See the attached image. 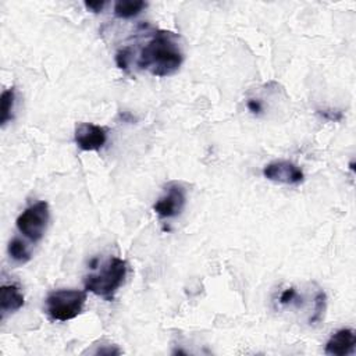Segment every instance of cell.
Here are the masks:
<instances>
[{
  "label": "cell",
  "instance_id": "cell-1",
  "mask_svg": "<svg viewBox=\"0 0 356 356\" xmlns=\"http://www.w3.org/2000/svg\"><path fill=\"white\" fill-rule=\"evenodd\" d=\"M184 63V53L178 38L168 31H157L143 46L138 57V67L154 76H170Z\"/></svg>",
  "mask_w": 356,
  "mask_h": 356
},
{
  "label": "cell",
  "instance_id": "cell-2",
  "mask_svg": "<svg viewBox=\"0 0 356 356\" xmlns=\"http://www.w3.org/2000/svg\"><path fill=\"white\" fill-rule=\"evenodd\" d=\"M127 273L128 264L124 259L110 257L97 273L88 274L83 278L85 291L111 302L114 300L118 288L124 284Z\"/></svg>",
  "mask_w": 356,
  "mask_h": 356
},
{
  "label": "cell",
  "instance_id": "cell-3",
  "mask_svg": "<svg viewBox=\"0 0 356 356\" xmlns=\"http://www.w3.org/2000/svg\"><path fill=\"white\" fill-rule=\"evenodd\" d=\"M86 291L56 289L46 296V314L53 321H70L82 313Z\"/></svg>",
  "mask_w": 356,
  "mask_h": 356
},
{
  "label": "cell",
  "instance_id": "cell-4",
  "mask_svg": "<svg viewBox=\"0 0 356 356\" xmlns=\"http://www.w3.org/2000/svg\"><path fill=\"white\" fill-rule=\"evenodd\" d=\"M50 220L49 204L44 200L28 206L17 218L15 224L18 231L31 242H39L47 228Z\"/></svg>",
  "mask_w": 356,
  "mask_h": 356
},
{
  "label": "cell",
  "instance_id": "cell-5",
  "mask_svg": "<svg viewBox=\"0 0 356 356\" xmlns=\"http://www.w3.org/2000/svg\"><path fill=\"white\" fill-rule=\"evenodd\" d=\"M186 203V189L177 181L168 182L163 196L153 204L154 213L160 218H174L181 214Z\"/></svg>",
  "mask_w": 356,
  "mask_h": 356
},
{
  "label": "cell",
  "instance_id": "cell-6",
  "mask_svg": "<svg viewBox=\"0 0 356 356\" xmlns=\"http://www.w3.org/2000/svg\"><path fill=\"white\" fill-rule=\"evenodd\" d=\"M263 175L268 181L285 185H299L305 179L302 168L288 160H277L268 163L263 168Z\"/></svg>",
  "mask_w": 356,
  "mask_h": 356
},
{
  "label": "cell",
  "instance_id": "cell-7",
  "mask_svg": "<svg viewBox=\"0 0 356 356\" xmlns=\"http://www.w3.org/2000/svg\"><path fill=\"white\" fill-rule=\"evenodd\" d=\"M74 139L83 152L100 150L107 142V129L92 122H79L75 127Z\"/></svg>",
  "mask_w": 356,
  "mask_h": 356
},
{
  "label": "cell",
  "instance_id": "cell-8",
  "mask_svg": "<svg viewBox=\"0 0 356 356\" xmlns=\"http://www.w3.org/2000/svg\"><path fill=\"white\" fill-rule=\"evenodd\" d=\"M356 334L352 328H339L325 342L324 352L331 356H348L355 352Z\"/></svg>",
  "mask_w": 356,
  "mask_h": 356
},
{
  "label": "cell",
  "instance_id": "cell-9",
  "mask_svg": "<svg viewBox=\"0 0 356 356\" xmlns=\"http://www.w3.org/2000/svg\"><path fill=\"white\" fill-rule=\"evenodd\" d=\"M25 303L24 293L19 291V288L14 284L1 285L0 288V312L1 317H4L7 313H14L19 310Z\"/></svg>",
  "mask_w": 356,
  "mask_h": 356
},
{
  "label": "cell",
  "instance_id": "cell-10",
  "mask_svg": "<svg viewBox=\"0 0 356 356\" xmlns=\"http://www.w3.org/2000/svg\"><path fill=\"white\" fill-rule=\"evenodd\" d=\"M147 7L143 0H120L114 4V15L121 19H129L140 14Z\"/></svg>",
  "mask_w": 356,
  "mask_h": 356
},
{
  "label": "cell",
  "instance_id": "cell-11",
  "mask_svg": "<svg viewBox=\"0 0 356 356\" xmlns=\"http://www.w3.org/2000/svg\"><path fill=\"white\" fill-rule=\"evenodd\" d=\"M7 250H8L10 257H11L14 261L19 263V264H25V263H28V261L32 259L31 250L28 249L26 243H25L21 238H18V236H14V238L8 242Z\"/></svg>",
  "mask_w": 356,
  "mask_h": 356
},
{
  "label": "cell",
  "instance_id": "cell-12",
  "mask_svg": "<svg viewBox=\"0 0 356 356\" xmlns=\"http://www.w3.org/2000/svg\"><path fill=\"white\" fill-rule=\"evenodd\" d=\"M15 102V88H8L0 97V124L4 127L13 118V108Z\"/></svg>",
  "mask_w": 356,
  "mask_h": 356
},
{
  "label": "cell",
  "instance_id": "cell-13",
  "mask_svg": "<svg viewBox=\"0 0 356 356\" xmlns=\"http://www.w3.org/2000/svg\"><path fill=\"white\" fill-rule=\"evenodd\" d=\"M278 303L281 306H300L302 305V296L298 293V291L293 286L285 288L284 291H281L280 296H278Z\"/></svg>",
  "mask_w": 356,
  "mask_h": 356
},
{
  "label": "cell",
  "instance_id": "cell-14",
  "mask_svg": "<svg viewBox=\"0 0 356 356\" xmlns=\"http://www.w3.org/2000/svg\"><path fill=\"white\" fill-rule=\"evenodd\" d=\"M131 58H132V51H131L129 47H122L115 54V63L122 70L128 68V65L131 63Z\"/></svg>",
  "mask_w": 356,
  "mask_h": 356
},
{
  "label": "cell",
  "instance_id": "cell-15",
  "mask_svg": "<svg viewBox=\"0 0 356 356\" xmlns=\"http://www.w3.org/2000/svg\"><path fill=\"white\" fill-rule=\"evenodd\" d=\"M317 113H318L323 118L330 120V121H339V120L343 117V114H342L341 111H338V110H318Z\"/></svg>",
  "mask_w": 356,
  "mask_h": 356
},
{
  "label": "cell",
  "instance_id": "cell-16",
  "mask_svg": "<svg viewBox=\"0 0 356 356\" xmlns=\"http://www.w3.org/2000/svg\"><path fill=\"white\" fill-rule=\"evenodd\" d=\"M246 106H248L249 111H252L253 114H259V113L263 110V104H261V102L257 100V99H249V100L246 102Z\"/></svg>",
  "mask_w": 356,
  "mask_h": 356
},
{
  "label": "cell",
  "instance_id": "cell-17",
  "mask_svg": "<svg viewBox=\"0 0 356 356\" xmlns=\"http://www.w3.org/2000/svg\"><path fill=\"white\" fill-rule=\"evenodd\" d=\"M85 4V7L89 10V11H92V13H100L102 10H103V7L106 6V1H85L83 3Z\"/></svg>",
  "mask_w": 356,
  "mask_h": 356
}]
</instances>
